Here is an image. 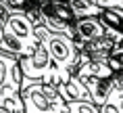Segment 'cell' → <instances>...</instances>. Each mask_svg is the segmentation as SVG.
Segmentation results:
<instances>
[{
    "label": "cell",
    "instance_id": "1",
    "mask_svg": "<svg viewBox=\"0 0 123 113\" xmlns=\"http://www.w3.org/2000/svg\"><path fill=\"white\" fill-rule=\"evenodd\" d=\"M38 36H36V25L25 13L11 11L2 25V40H0V50L6 54H13L17 59L29 57L38 46Z\"/></svg>",
    "mask_w": 123,
    "mask_h": 113
},
{
    "label": "cell",
    "instance_id": "2",
    "mask_svg": "<svg viewBox=\"0 0 123 113\" xmlns=\"http://www.w3.org/2000/svg\"><path fill=\"white\" fill-rule=\"evenodd\" d=\"M36 36L38 40L48 48V54L52 59V65L58 69V73L69 80L79 65V48L71 36L65 33H52L44 29L42 25H36Z\"/></svg>",
    "mask_w": 123,
    "mask_h": 113
},
{
    "label": "cell",
    "instance_id": "3",
    "mask_svg": "<svg viewBox=\"0 0 123 113\" xmlns=\"http://www.w3.org/2000/svg\"><path fill=\"white\" fill-rule=\"evenodd\" d=\"M23 113H67V103L56 86L46 82L21 80Z\"/></svg>",
    "mask_w": 123,
    "mask_h": 113
},
{
    "label": "cell",
    "instance_id": "4",
    "mask_svg": "<svg viewBox=\"0 0 123 113\" xmlns=\"http://www.w3.org/2000/svg\"><path fill=\"white\" fill-rule=\"evenodd\" d=\"M19 59L0 50V109L6 113H23Z\"/></svg>",
    "mask_w": 123,
    "mask_h": 113
},
{
    "label": "cell",
    "instance_id": "5",
    "mask_svg": "<svg viewBox=\"0 0 123 113\" xmlns=\"http://www.w3.org/2000/svg\"><path fill=\"white\" fill-rule=\"evenodd\" d=\"M19 69L21 75L25 80H33V82H46L52 86H61L65 84V78L58 73V69L52 65V59L48 54V48L38 42V46L29 57H21L19 59Z\"/></svg>",
    "mask_w": 123,
    "mask_h": 113
},
{
    "label": "cell",
    "instance_id": "6",
    "mask_svg": "<svg viewBox=\"0 0 123 113\" xmlns=\"http://www.w3.org/2000/svg\"><path fill=\"white\" fill-rule=\"evenodd\" d=\"M104 36H106V29H104L100 17H81V19H75V23H73L75 44H86V42L98 40Z\"/></svg>",
    "mask_w": 123,
    "mask_h": 113
},
{
    "label": "cell",
    "instance_id": "7",
    "mask_svg": "<svg viewBox=\"0 0 123 113\" xmlns=\"http://www.w3.org/2000/svg\"><path fill=\"white\" fill-rule=\"evenodd\" d=\"M79 80L86 84L92 103L98 105V107L106 103L111 90H113V86H115V75H113V78H79Z\"/></svg>",
    "mask_w": 123,
    "mask_h": 113
},
{
    "label": "cell",
    "instance_id": "8",
    "mask_svg": "<svg viewBox=\"0 0 123 113\" xmlns=\"http://www.w3.org/2000/svg\"><path fill=\"white\" fill-rule=\"evenodd\" d=\"M115 44H117L115 40H111L109 36H104V38H98V40L86 42V44H77V48H79V54H81L84 59H92V61H106Z\"/></svg>",
    "mask_w": 123,
    "mask_h": 113
},
{
    "label": "cell",
    "instance_id": "9",
    "mask_svg": "<svg viewBox=\"0 0 123 113\" xmlns=\"http://www.w3.org/2000/svg\"><path fill=\"white\" fill-rule=\"evenodd\" d=\"M100 21L111 40L123 42V8H102Z\"/></svg>",
    "mask_w": 123,
    "mask_h": 113
},
{
    "label": "cell",
    "instance_id": "10",
    "mask_svg": "<svg viewBox=\"0 0 123 113\" xmlns=\"http://www.w3.org/2000/svg\"><path fill=\"white\" fill-rule=\"evenodd\" d=\"M56 88H58V92H61V96L65 99V103H71V100H92L86 84L79 80L75 73H73L65 84H61Z\"/></svg>",
    "mask_w": 123,
    "mask_h": 113
},
{
    "label": "cell",
    "instance_id": "11",
    "mask_svg": "<svg viewBox=\"0 0 123 113\" xmlns=\"http://www.w3.org/2000/svg\"><path fill=\"white\" fill-rule=\"evenodd\" d=\"M67 4L71 8V13L75 19L81 17H100L102 7L98 4L96 0H67Z\"/></svg>",
    "mask_w": 123,
    "mask_h": 113
},
{
    "label": "cell",
    "instance_id": "12",
    "mask_svg": "<svg viewBox=\"0 0 123 113\" xmlns=\"http://www.w3.org/2000/svg\"><path fill=\"white\" fill-rule=\"evenodd\" d=\"M106 63H109V67L113 69L115 75H117V73H123V42H117L115 46H113V50H111Z\"/></svg>",
    "mask_w": 123,
    "mask_h": 113
},
{
    "label": "cell",
    "instance_id": "13",
    "mask_svg": "<svg viewBox=\"0 0 123 113\" xmlns=\"http://www.w3.org/2000/svg\"><path fill=\"white\" fill-rule=\"evenodd\" d=\"M100 113H123V107H121V103H119V99H117V94L113 90H111L106 103L100 105Z\"/></svg>",
    "mask_w": 123,
    "mask_h": 113
},
{
    "label": "cell",
    "instance_id": "14",
    "mask_svg": "<svg viewBox=\"0 0 123 113\" xmlns=\"http://www.w3.org/2000/svg\"><path fill=\"white\" fill-rule=\"evenodd\" d=\"M102 8H123V0H96Z\"/></svg>",
    "mask_w": 123,
    "mask_h": 113
},
{
    "label": "cell",
    "instance_id": "15",
    "mask_svg": "<svg viewBox=\"0 0 123 113\" xmlns=\"http://www.w3.org/2000/svg\"><path fill=\"white\" fill-rule=\"evenodd\" d=\"M11 13L6 7H2L0 4V40H2V25H4V19H6V15Z\"/></svg>",
    "mask_w": 123,
    "mask_h": 113
},
{
    "label": "cell",
    "instance_id": "16",
    "mask_svg": "<svg viewBox=\"0 0 123 113\" xmlns=\"http://www.w3.org/2000/svg\"><path fill=\"white\" fill-rule=\"evenodd\" d=\"M67 113H75V111H73V109H69V107H67Z\"/></svg>",
    "mask_w": 123,
    "mask_h": 113
}]
</instances>
